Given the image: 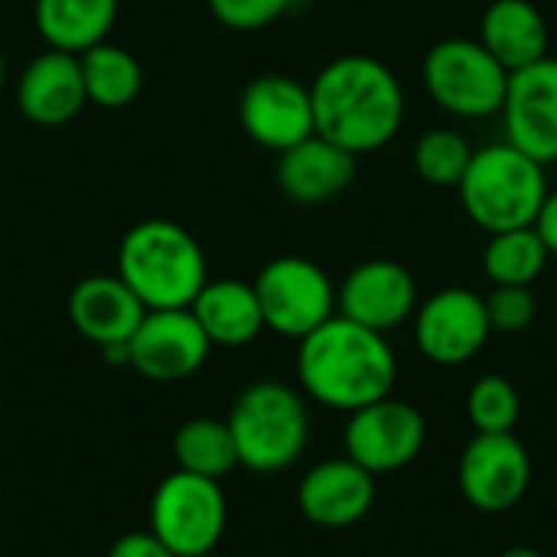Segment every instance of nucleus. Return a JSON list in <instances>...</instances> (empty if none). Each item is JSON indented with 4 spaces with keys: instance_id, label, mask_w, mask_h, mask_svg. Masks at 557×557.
<instances>
[{
    "instance_id": "f257e3e1",
    "label": "nucleus",
    "mask_w": 557,
    "mask_h": 557,
    "mask_svg": "<svg viewBox=\"0 0 557 557\" xmlns=\"http://www.w3.org/2000/svg\"><path fill=\"white\" fill-rule=\"evenodd\" d=\"M310 98L317 134L356 157L388 147L405 124L401 78L375 55L349 52L326 62Z\"/></svg>"
},
{
    "instance_id": "f03ea898",
    "label": "nucleus",
    "mask_w": 557,
    "mask_h": 557,
    "mask_svg": "<svg viewBox=\"0 0 557 557\" xmlns=\"http://www.w3.org/2000/svg\"><path fill=\"white\" fill-rule=\"evenodd\" d=\"M297 379L313 401L352 414L392 395L398 359L385 333H375L336 313L300 339Z\"/></svg>"
},
{
    "instance_id": "7ed1b4c3",
    "label": "nucleus",
    "mask_w": 557,
    "mask_h": 557,
    "mask_svg": "<svg viewBox=\"0 0 557 557\" xmlns=\"http://www.w3.org/2000/svg\"><path fill=\"white\" fill-rule=\"evenodd\" d=\"M117 277L147 310H180L209 281V261L189 228L170 219H147L124 232L117 245Z\"/></svg>"
},
{
    "instance_id": "20e7f679",
    "label": "nucleus",
    "mask_w": 557,
    "mask_h": 557,
    "mask_svg": "<svg viewBox=\"0 0 557 557\" xmlns=\"http://www.w3.org/2000/svg\"><path fill=\"white\" fill-rule=\"evenodd\" d=\"M457 193L470 222L486 235H499L535 225L552 189L545 166L503 140L473 150Z\"/></svg>"
},
{
    "instance_id": "39448f33",
    "label": "nucleus",
    "mask_w": 557,
    "mask_h": 557,
    "mask_svg": "<svg viewBox=\"0 0 557 557\" xmlns=\"http://www.w3.org/2000/svg\"><path fill=\"white\" fill-rule=\"evenodd\" d=\"M225 421L235 437L238 467L255 473H281L294 467L310 441V414L304 398L274 379L248 385L235 398Z\"/></svg>"
},
{
    "instance_id": "423d86ee",
    "label": "nucleus",
    "mask_w": 557,
    "mask_h": 557,
    "mask_svg": "<svg viewBox=\"0 0 557 557\" xmlns=\"http://www.w3.org/2000/svg\"><path fill=\"white\" fill-rule=\"evenodd\" d=\"M421 82L441 111L460 121H483L503 111L509 72L480 39L450 36L424 52Z\"/></svg>"
},
{
    "instance_id": "0eeeda50",
    "label": "nucleus",
    "mask_w": 557,
    "mask_h": 557,
    "mask_svg": "<svg viewBox=\"0 0 557 557\" xmlns=\"http://www.w3.org/2000/svg\"><path fill=\"white\" fill-rule=\"evenodd\" d=\"M228 525L219 480L173 470L150 499V532L176 557L212 555Z\"/></svg>"
},
{
    "instance_id": "6e6552de",
    "label": "nucleus",
    "mask_w": 557,
    "mask_h": 557,
    "mask_svg": "<svg viewBox=\"0 0 557 557\" xmlns=\"http://www.w3.org/2000/svg\"><path fill=\"white\" fill-rule=\"evenodd\" d=\"M255 294L261 304L264 330L297 343L336 317L333 277L317 261L300 255L268 261L255 277Z\"/></svg>"
},
{
    "instance_id": "1a4fd4ad",
    "label": "nucleus",
    "mask_w": 557,
    "mask_h": 557,
    "mask_svg": "<svg viewBox=\"0 0 557 557\" xmlns=\"http://www.w3.org/2000/svg\"><path fill=\"white\" fill-rule=\"evenodd\" d=\"M428 441L424 414L401 398H379L349 414L343 447L346 457L366 467L372 476L395 473L418 460Z\"/></svg>"
},
{
    "instance_id": "9d476101",
    "label": "nucleus",
    "mask_w": 557,
    "mask_h": 557,
    "mask_svg": "<svg viewBox=\"0 0 557 557\" xmlns=\"http://www.w3.org/2000/svg\"><path fill=\"white\" fill-rule=\"evenodd\" d=\"M486 304L470 287H444L414 310L418 352L434 366H463L490 343Z\"/></svg>"
},
{
    "instance_id": "9b49d317",
    "label": "nucleus",
    "mask_w": 557,
    "mask_h": 557,
    "mask_svg": "<svg viewBox=\"0 0 557 557\" xmlns=\"http://www.w3.org/2000/svg\"><path fill=\"white\" fill-rule=\"evenodd\" d=\"M457 483L463 499L486 512L499 516L522 503L532 483V457L525 444L509 434H476L457 467Z\"/></svg>"
},
{
    "instance_id": "f8f14e48",
    "label": "nucleus",
    "mask_w": 557,
    "mask_h": 557,
    "mask_svg": "<svg viewBox=\"0 0 557 557\" xmlns=\"http://www.w3.org/2000/svg\"><path fill=\"white\" fill-rule=\"evenodd\" d=\"M238 124L258 147L284 153L317 134L310 85L284 72L251 78L238 98Z\"/></svg>"
},
{
    "instance_id": "ddd939ff",
    "label": "nucleus",
    "mask_w": 557,
    "mask_h": 557,
    "mask_svg": "<svg viewBox=\"0 0 557 557\" xmlns=\"http://www.w3.org/2000/svg\"><path fill=\"white\" fill-rule=\"evenodd\" d=\"M209 352L212 343L189 307L147 310L127 343L131 369L150 382H183L206 366Z\"/></svg>"
},
{
    "instance_id": "4468645a",
    "label": "nucleus",
    "mask_w": 557,
    "mask_h": 557,
    "mask_svg": "<svg viewBox=\"0 0 557 557\" xmlns=\"http://www.w3.org/2000/svg\"><path fill=\"white\" fill-rule=\"evenodd\" d=\"M506 140L539 160H557V55H545L509 75L503 101Z\"/></svg>"
},
{
    "instance_id": "2eb2a0df",
    "label": "nucleus",
    "mask_w": 557,
    "mask_h": 557,
    "mask_svg": "<svg viewBox=\"0 0 557 557\" xmlns=\"http://www.w3.org/2000/svg\"><path fill=\"white\" fill-rule=\"evenodd\" d=\"M414 310L418 284L411 271L392 258H372L356 264L336 287V313L375 333L398 330L414 317Z\"/></svg>"
},
{
    "instance_id": "dca6fc26",
    "label": "nucleus",
    "mask_w": 557,
    "mask_h": 557,
    "mask_svg": "<svg viewBox=\"0 0 557 557\" xmlns=\"http://www.w3.org/2000/svg\"><path fill=\"white\" fill-rule=\"evenodd\" d=\"M300 512L320 529H349L375 506V476L349 457L310 467L297 490Z\"/></svg>"
},
{
    "instance_id": "f3484780",
    "label": "nucleus",
    "mask_w": 557,
    "mask_h": 557,
    "mask_svg": "<svg viewBox=\"0 0 557 557\" xmlns=\"http://www.w3.org/2000/svg\"><path fill=\"white\" fill-rule=\"evenodd\" d=\"M359 173V157L339 144L310 134L307 140L277 153L274 180L277 189L297 206H323L343 196Z\"/></svg>"
},
{
    "instance_id": "a211bd4d",
    "label": "nucleus",
    "mask_w": 557,
    "mask_h": 557,
    "mask_svg": "<svg viewBox=\"0 0 557 557\" xmlns=\"http://www.w3.org/2000/svg\"><path fill=\"white\" fill-rule=\"evenodd\" d=\"M88 104L82 62L72 52L46 49L16 78V108L36 127H59Z\"/></svg>"
},
{
    "instance_id": "6ab92c4d",
    "label": "nucleus",
    "mask_w": 557,
    "mask_h": 557,
    "mask_svg": "<svg viewBox=\"0 0 557 557\" xmlns=\"http://www.w3.org/2000/svg\"><path fill=\"white\" fill-rule=\"evenodd\" d=\"M147 307L117 274H91L69 294V323L98 349L127 346Z\"/></svg>"
},
{
    "instance_id": "aec40b11",
    "label": "nucleus",
    "mask_w": 557,
    "mask_h": 557,
    "mask_svg": "<svg viewBox=\"0 0 557 557\" xmlns=\"http://www.w3.org/2000/svg\"><path fill=\"white\" fill-rule=\"evenodd\" d=\"M189 310L212 346L235 349V346L255 343L264 333V317H261L255 284H245L235 277H219V281L209 277L206 287L189 304Z\"/></svg>"
},
{
    "instance_id": "412c9836",
    "label": "nucleus",
    "mask_w": 557,
    "mask_h": 557,
    "mask_svg": "<svg viewBox=\"0 0 557 557\" xmlns=\"http://www.w3.org/2000/svg\"><path fill=\"white\" fill-rule=\"evenodd\" d=\"M512 75L548 55V23L532 0H493L480 16L476 36Z\"/></svg>"
},
{
    "instance_id": "4be33fe9",
    "label": "nucleus",
    "mask_w": 557,
    "mask_h": 557,
    "mask_svg": "<svg viewBox=\"0 0 557 557\" xmlns=\"http://www.w3.org/2000/svg\"><path fill=\"white\" fill-rule=\"evenodd\" d=\"M33 20L49 49L82 55L108 39L117 20V0H36Z\"/></svg>"
},
{
    "instance_id": "5701e85b",
    "label": "nucleus",
    "mask_w": 557,
    "mask_h": 557,
    "mask_svg": "<svg viewBox=\"0 0 557 557\" xmlns=\"http://www.w3.org/2000/svg\"><path fill=\"white\" fill-rule=\"evenodd\" d=\"M78 62H82L88 104L121 111L137 101V95L144 88V69L134 59V52L104 39V42L91 46L88 52H82Z\"/></svg>"
},
{
    "instance_id": "b1692460",
    "label": "nucleus",
    "mask_w": 557,
    "mask_h": 557,
    "mask_svg": "<svg viewBox=\"0 0 557 557\" xmlns=\"http://www.w3.org/2000/svg\"><path fill=\"white\" fill-rule=\"evenodd\" d=\"M173 460L176 470L193 476H206V480L228 476L238 467V450L228 421H215V418L186 421L173 434Z\"/></svg>"
},
{
    "instance_id": "393cba45",
    "label": "nucleus",
    "mask_w": 557,
    "mask_h": 557,
    "mask_svg": "<svg viewBox=\"0 0 557 557\" xmlns=\"http://www.w3.org/2000/svg\"><path fill=\"white\" fill-rule=\"evenodd\" d=\"M548 248L535 225L490 235L483 248V271L496 287H532L548 268Z\"/></svg>"
},
{
    "instance_id": "a878e982",
    "label": "nucleus",
    "mask_w": 557,
    "mask_h": 557,
    "mask_svg": "<svg viewBox=\"0 0 557 557\" xmlns=\"http://www.w3.org/2000/svg\"><path fill=\"white\" fill-rule=\"evenodd\" d=\"M470 157H473V147L460 131L431 127L414 144V173L421 183L434 189H457L470 166Z\"/></svg>"
},
{
    "instance_id": "bb28decb",
    "label": "nucleus",
    "mask_w": 557,
    "mask_h": 557,
    "mask_svg": "<svg viewBox=\"0 0 557 557\" xmlns=\"http://www.w3.org/2000/svg\"><path fill=\"white\" fill-rule=\"evenodd\" d=\"M467 414H470V424L476 428V434H509L522 414L516 385L503 375L476 379L467 395Z\"/></svg>"
},
{
    "instance_id": "cd10ccee",
    "label": "nucleus",
    "mask_w": 557,
    "mask_h": 557,
    "mask_svg": "<svg viewBox=\"0 0 557 557\" xmlns=\"http://www.w3.org/2000/svg\"><path fill=\"white\" fill-rule=\"evenodd\" d=\"M493 333H525L539 317V300L532 287H493L483 297Z\"/></svg>"
},
{
    "instance_id": "c85d7f7f",
    "label": "nucleus",
    "mask_w": 557,
    "mask_h": 557,
    "mask_svg": "<svg viewBox=\"0 0 557 557\" xmlns=\"http://www.w3.org/2000/svg\"><path fill=\"white\" fill-rule=\"evenodd\" d=\"M294 0H209L212 16L235 33H258L281 20Z\"/></svg>"
},
{
    "instance_id": "c756f323",
    "label": "nucleus",
    "mask_w": 557,
    "mask_h": 557,
    "mask_svg": "<svg viewBox=\"0 0 557 557\" xmlns=\"http://www.w3.org/2000/svg\"><path fill=\"white\" fill-rule=\"evenodd\" d=\"M108 557H176L150 529L147 532H127V535H121L114 545H111V552Z\"/></svg>"
},
{
    "instance_id": "7c9ffc66",
    "label": "nucleus",
    "mask_w": 557,
    "mask_h": 557,
    "mask_svg": "<svg viewBox=\"0 0 557 557\" xmlns=\"http://www.w3.org/2000/svg\"><path fill=\"white\" fill-rule=\"evenodd\" d=\"M535 232L542 235L548 255L557 258V193H548V199H545V206H542V212L535 219Z\"/></svg>"
},
{
    "instance_id": "2f4dec72",
    "label": "nucleus",
    "mask_w": 557,
    "mask_h": 557,
    "mask_svg": "<svg viewBox=\"0 0 557 557\" xmlns=\"http://www.w3.org/2000/svg\"><path fill=\"white\" fill-rule=\"evenodd\" d=\"M496 557H545V555H542V552H535V548L516 545V548H506V552H499Z\"/></svg>"
},
{
    "instance_id": "473e14b6",
    "label": "nucleus",
    "mask_w": 557,
    "mask_h": 557,
    "mask_svg": "<svg viewBox=\"0 0 557 557\" xmlns=\"http://www.w3.org/2000/svg\"><path fill=\"white\" fill-rule=\"evenodd\" d=\"M3 78H7V62H3V52H0V88H3Z\"/></svg>"
},
{
    "instance_id": "72a5a7b5",
    "label": "nucleus",
    "mask_w": 557,
    "mask_h": 557,
    "mask_svg": "<svg viewBox=\"0 0 557 557\" xmlns=\"http://www.w3.org/2000/svg\"><path fill=\"white\" fill-rule=\"evenodd\" d=\"M199 557H222V555H215V552H212V555H199Z\"/></svg>"
}]
</instances>
